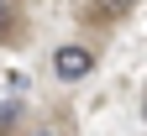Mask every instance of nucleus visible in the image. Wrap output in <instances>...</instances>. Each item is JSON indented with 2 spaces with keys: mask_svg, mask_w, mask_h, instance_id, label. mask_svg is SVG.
Returning <instances> with one entry per match:
<instances>
[{
  "mask_svg": "<svg viewBox=\"0 0 147 136\" xmlns=\"http://www.w3.org/2000/svg\"><path fill=\"white\" fill-rule=\"evenodd\" d=\"M53 73H58L63 84H79V79H89V73H95V52H89L84 42H68V47L53 52Z\"/></svg>",
  "mask_w": 147,
  "mask_h": 136,
  "instance_id": "1",
  "label": "nucleus"
},
{
  "mask_svg": "<svg viewBox=\"0 0 147 136\" xmlns=\"http://www.w3.org/2000/svg\"><path fill=\"white\" fill-rule=\"evenodd\" d=\"M137 0H95V16H126Z\"/></svg>",
  "mask_w": 147,
  "mask_h": 136,
  "instance_id": "2",
  "label": "nucleus"
},
{
  "mask_svg": "<svg viewBox=\"0 0 147 136\" xmlns=\"http://www.w3.org/2000/svg\"><path fill=\"white\" fill-rule=\"evenodd\" d=\"M11 31V0H0V37Z\"/></svg>",
  "mask_w": 147,
  "mask_h": 136,
  "instance_id": "3",
  "label": "nucleus"
},
{
  "mask_svg": "<svg viewBox=\"0 0 147 136\" xmlns=\"http://www.w3.org/2000/svg\"><path fill=\"white\" fill-rule=\"evenodd\" d=\"M11 121H16V105H0V131H5Z\"/></svg>",
  "mask_w": 147,
  "mask_h": 136,
  "instance_id": "4",
  "label": "nucleus"
}]
</instances>
